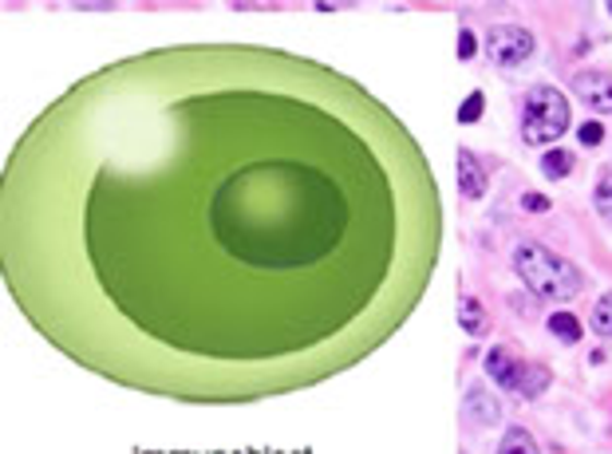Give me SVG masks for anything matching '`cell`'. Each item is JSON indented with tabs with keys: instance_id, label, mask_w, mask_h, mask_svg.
I'll return each instance as SVG.
<instances>
[{
	"instance_id": "cell-1",
	"label": "cell",
	"mask_w": 612,
	"mask_h": 454,
	"mask_svg": "<svg viewBox=\"0 0 612 454\" xmlns=\"http://www.w3.org/2000/svg\"><path fill=\"white\" fill-rule=\"evenodd\" d=\"M514 268L526 280V289L545 300H573L581 292V273L538 241H521L518 253H514Z\"/></svg>"
},
{
	"instance_id": "cell-2",
	"label": "cell",
	"mask_w": 612,
	"mask_h": 454,
	"mask_svg": "<svg viewBox=\"0 0 612 454\" xmlns=\"http://www.w3.org/2000/svg\"><path fill=\"white\" fill-rule=\"evenodd\" d=\"M569 131V99L550 87V83H538L529 87L526 95V111H521V134L526 143H553L561 134Z\"/></svg>"
},
{
	"instance_id": "cell-3",
	"label": "cell",
	"mask_w": 612,
	"mask_h": 454,
	"mask_svg": "<svg viewBox=\"0 0 612 454\" xmlns=\"http://www.w3.org/2000/svg\"><path fill=\"white\" fill-rule=\"evenodd\" d=\"M490 44V56H494V63H502V68H514V63L529 60L533 56V36H529L526 28H518V24H494L487 36Z\"/></svg>"
},
{
	"instance_id": "cell-4",
	"label": "cell",
	"mask_w": 612,
	"mask_h": 454,
	"mask_svg": "<svg viewBox=\"0 0 612 454\" xmlns=\"http://www.w3.org/2000/svg\"><path fill=\"white\" fill-rule=\"evenodd\" d=\"M573 92H577V99H581L589 111H601V115L612 111V75L581 72L573 80Z\"/></svg>"
},
{
	"instance_id": "cell-5",
	"label": "cell",
	"mask_w": 612,
	"mask_h": 454,
	"mask_svg": "<svg viewBox=\"0 0 612 454\" xmlns=\"http://www.w3.org/2000/svg\"><path fill=\"white\" fill-rule=\"evenodd\" d=\"M467 415L475 419L478 427H494L502 419V407H499V395H490L482 383H475L467 392Z\"/></svg>"
},
{
	"instance_id": "cell-6",
	"label": "cell",
	"mask_w": 612,
	"mask_h": 454,
	"mask_svg": "<svg viewBox=\"0 0 612 454\" xmlns=\"http://www.w3.org/2000/svg\"><path fill=\"white\" fill-rule=\"evenodd\" d=\"M518 372H521V363L514 360V351H509V348H490L487 375L499 383V387H509V392H514V387H518Z\"/></svg>"
},
{
	"instance_id": "cell-7",
	"label": "cell",
	"mask_w": 612,
	"mask_h": 454,
	"mask_svg": "<svg viewBox=\"0 0 612 454\" xmlns=\"http://www.w3.org/2000/svg\"><path fill=\"white\" fill-rule=\"evenodd\" d=\"M458 190H463V198L487 194V175H482V166L470 151H458Z\"/></svg>"
},
{
	"instance_id": "cell-8",
	"label": "cell",
	"mask_w": 612,
	"mask_h": 454,
	"mask_svg": "<svg viewBox=\"0 0 612 454\" xmlns=\"http://www.w3.org/2000/svg\"><path fill=\"white\" fill-rule=\"evenodd\" d=\"M550 368L545 363H521V372H518V387L514 392L518 395H526V399H538L545 387H550Z\"/></svg>"
},
{
	"instance_id": "cell-9",
	"label": "cell",
	"mask_w": 612,
	"mask_h": 454,
	"mask_svg": "<svg viewBox=\"0 0 612 454\" xmlns=\"http://www.w3.org/2000/svg\"><path fill=\"white\" fill-rule=\"evenodd\" d=\"M458 324H463V332H470V336H482V332L490 328V316L475 297H463V304H458Z\"/></svg>"
},
{
	"instance_id": "cell-10",
	"label": "cell",
	"mask_w": 612,
	"mask_h": 454,
	"mask_svg": "<svg viewBox=\"0 0 612 454\" xmlns=\"http://www.w3.org/2000/svg\"><path fill=\"white\" fill-rule=\"evenodd\" d=\"M499 454H541V451H538V443H533V434L521 431V427H509V431L502 434Z\"/></svg>"
},
{
	"instance_id": "cell-11",
	"label": "cell",
	"mask_w": 612,
	"mask_h": 454,
	"mask_svg": "<svg viewBox=\"0 0 612 454\" xmlns=\"http://www.w3.org/2000/svg\"><path fill=\"white\" fill-rule=\"evenodd\" d=\"M550 332L557 336V340H581V321L573 316V312H553L550 316Z\"/></svg>"
},
{
	"instance_id": "cell-12",
	"label": "cell",
	"mask_w": 612,
	"mask_h": 454,
	"mask_svg": "<svg viewBox=\"0 0 612 454\" xmlns=\"http://www.w3.org/2000/svg\"><path fill=\"white\" fill-rule=\"evenodd\" d=\"M569 170H573L569 151H545V158H541V175H545V178H565Z\"/></svg>"
},
{
	"instance_id": "cell-13",
	"label": "cell",
	"mask_w": 612,
	"mask_h": 454,
	"mask_svg": "<svg viewBox=\"0 0 612 454\" xmlns=\"http://www.w3.org/2000/svg\"><path fill=\"white\" fill-rule=\"evenodd\" d=\"M592 328L601 332V336H612V292L597 300V309H592Z\"/></svg>"
},
{
	"instance_id": "cell-14",
	"label": "cell",
	"mask_w": 612,
	"mask_h": 454,
	"mask_svg": "<svg viewBox=\"0 0 612 454\" xmlns=\"http://www.w3.org/2000/svg\"><path fill=\"white\" fill-rule=\"evenodd\" d=\"M592 202H597V210H601L604 217H612V175H601V182L592 190Z\"/></svg>"
},
{
	"instance_id": "cell-15",
	"label": "cell",
	"mask_w": 612,
	"mask_h": 454,
	"mask_svg": "<svg viewBox=\"0 0 612 454\" xmlns=\"http://www.w3.org/2000/svg\"><path fill=\"white\" fill-rule=\"evenodd\" d=\"M482 107H487V95L482 92L467 95V104H463V111H458V123H475L478 115H482Z\"/></svg>"
},
{
	"instance_id": "cell-16",
	"label": "cell",
	"mask_w": 612,
	"mask_h": 454,
	"mask_svg": "<svg viewBox=\"0 0 612 454\" xmlns=\"http://www.w3.org/2000/svg\"><path fill=\"white\" fill-rule=\"evenodd\" d=\"M577 134H581L585 146H601L604 143V127L597 123V119H592V123H581V131H577Z\"/></svg>"
},
{
	"instance_id": "cell-17",
	"label": "cell",
	"mask_w": 612,
	"mask_h": 454,
	"mask_svg": "<svg viewBox=\"0 0 612 454\" xmlns=\"http://www.w3.org/2000/svg\"><path fill=\"white\" fill-rule=\"evenodd\" d=\"M478 52V44H475V36H470L467 28L458 32V60H470V56Z\"/></svg>"
},
{
	"instance_id": "cell-18",
	"label": "cell",
	"mask_w": 612,
	"mask_h": 454,
	"mask_svg": "<svg viewBox=\"0 0 612 454\" xmlns=\"http://www.w3.org/2000/svg\"><path fill=\"white\" fill-rule=\"evenodd\" d=\"M521 206H526L529 214H545V210H550V198H545V194H526V198H521Z\"/></svg>"
},
{
	"instance_id": "cell-19",
	"label": "cell",
	"mask_w": 612,
	"mask_h": 454,
	"mask_svg": "<svg viewBox=\"0 0 612 454\" xmlns=\"http://www.w3.org/2000/svg\"><path fill=\"white\" fill-rule=\"evenodd\" d=\"M609 12H612V4H609Z\"/></svg>"
}]
</instances>
